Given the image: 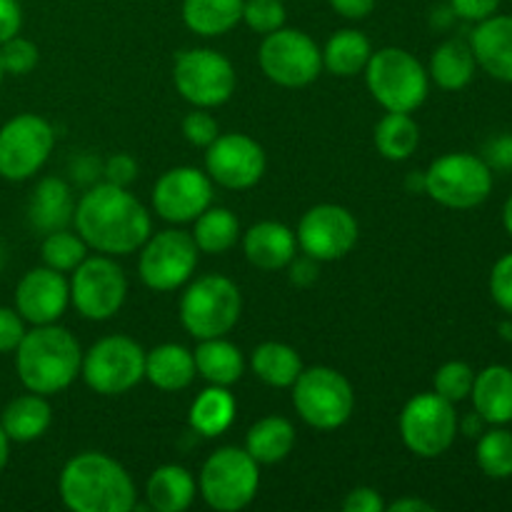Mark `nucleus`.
I'll use <instances>...</instances> for the list:
<instances>
[{
	"mask_svg": "<svg viewBox=\"0 0 512 512\" xmlns=\"http://www.w3.org/2000/svg\"><path fill=\"white\" fill-rule=\"evenodd\" d=\"M75 230L88 248L103 255H130L150 238V213L128 188L93 185L75 205Z\"/></svg>",
	"mask_w": 512,
	"mask_h": 512,
	"instance_id": "obj_1",
	"label": "nucleus"
},
{
	"mask_svg": "<svg viewBox=\"0 0 512 512\" xmlns=\"http://www.w3.org/2000/svg\"><path fill=\"white\" fill-rule=\"evenodd\" d=\"M58 490L65 508L73 512H130L135 505V483L128 470L95 450H85L65 463Z\"/></svg>",
	"mask_w": 512,
	"mask_h": 512,
	"instance_id": "obj_2",
	"label": "nucleus"
},
{
	"mask_svg": "<svg viewBox=\"0 0 512 512\" xmlns=\"http://www.w3.org/2000/svg\"><path fill=\"white\" fill-rule=\"evenodd\" d=\"M83 350L73 333L60 325H33L25 330L23 340L15 348V368L18 378L30 393L58 395L73 385L80 375Z\"/></svg>",
	"mask_w": 512,
	"mask_h": 512,
	"instance_id": "obj_3",
	"label": "nucleus"
},
{
	"mask_svg": "<svg viewBox=\"0 0 512 512\" xmlns=\"http://www.w3.org/2000/svg\"><path fill=\"white\" fill-rule=\"evenodd\" d=\"M363 73L370 95L388 113H413L428 98V70L413 53L403 48L375 50Z\"/></svg>",
	"mask_w": 512,
	"mask_h": 512,
	"instance_id": "obj_4",
	"label": "nucleus"
},
{
	"mask_svg": "<svg viewBox=\"0 0 512 512\" xmlns=\"http://www.w3.org/2000/svg\"><path fill=\"white\" fill-rule=\"evenodd\" d=\"M243 313L238 285L225 275H203L180 298V323L195 340L225 338Z\"/></svg>",
	"mask_w": 512,
	"mask_h": 512,
	"instance_id": "obj_5",
	"label": "nucleus"
},
{
	"mask_svg": "<svg viewBox=\"0 0 512 512\" xmlns=\"http://www.w3.org/2000/svg\"><path fill=\"white\" fill-rule=\"evenodd\" d=\"M260 488V465L245 448H220L205 460L198 490L205 503L218 512H238L253 503Z\"/></svg>",
	"mask_w": 512,
	"mask_h": 512,
	"instance_id": "obj_6",
	"label": "nucleus"
},
{
	"mask_svg": "<svg viewBox=\"0 0 512 512\" xmlns=\"http://www.w3.org/2000/svg\"><path fill=\"white\" fill-rule=\"evenodd\" d=\"M293 405L300 418L315 430H335L350 420L355 393L350 380L335 368H303L293 383Z\"/></svg>",
	"mask_w": 512,
	"mask_h": 512,
	"instance_id": "obj_7",
	"label": "nucleus"
},
{
	"mask_svg": "<svg viewBox=\"0 0 512 512\" xmlns=\"http://www.w3.org/2000/svg\"><path fill=\"white\" fill-rule=\"evenodd\" d=\"M493 190V170L480 155L448 153L425 170V193L453 210H470L485 203Z\"/></svg>",
	"mask_w": 512,
	"mask_h": 512,
	"instance_id": "obj_8",
	"label": "nucleus"
},
{
	"mask_svg": "<svg viewBox=\"0 0 512 512\" xmlns=\"http://www.w3.org/2000/svg\"><path fill=\"white\" fill-rule=\"evenodd\" d=\"M80 375L93 393L123 395L145 378V350L128 335H108L83 355Z\"/></svg>",
	"mask_w": 512,
	"mask_h": 512,
	"instance_id": "obj_9",
	"label": "nucleus"
},
{
	"mask_svg": "<svg viewBox=\"0 0 512 512\" xmlns=\"http://www.w3.org/2000/svg\"><path fill=\"white\" fill-rule=\"evenodd\" d=\"M265 78L283 88H305L323 70V50L298 28H278L265 35L258 53Z\"/></svg>",
	"mask_w": 512,
	"mask_h": 512,
	"instance_id": "obj_10",
	"label": "nucleus"
},
{
	"mask_svg": "<svg viewBox=\"0 0 512 512\" xmlns=\"http://www.w3.org/2000/svg\"><path fill=\"white\" fill-rule=\"evenodd\" d=\"M400 435L405 448L418 458H440L458 435L455 405L438 393L415 395L400 413Z\"/></svg>",
	"mask_w": 512,
	"mask_h": 512,
	"instance_id": "obj_11",
	"label": "nucleus"
},
{
	"mask_svg": "<svg viewBox=\"0 0 512 512\" xmlns=\"http://www.w3.org/2000/svg\"><path fill=\"white\" fill-rule=\"evenodd\" d=\"M173 83L195 108H218L235 93V68L218 50L193 48L175 58Z\"/></svg>",
	"mask_w": 512,
	"mask_h": 512,
	"instance_id": "obj_12",
	"label": "nucleus"
},
{
	"mask_svg": "<svg viewBox=\"0 0 512 512\" xmlns=\"http://www.w3.org/2000/svg\"><path fill=\"white\" fill-rule=\"evenodd\" d=\"M128 295V278L123 268L113 260V255H93L85 258L73 270L70 280V303L75 305L83 318L110 320L125 303Z\"/></svg>",
	"mask_w": 512,
	"mask_h": 512,
	"instance_id": "obj_13",
	"label": "nucleus"
},
{
	"mask_svg": "<svg viewBox=\"0 0 512 512\" xmlns=\"http://www.w3.org/2000/svg\"><path fill=\"white\" fill-rule=\"evenodd\" d=\"M198 245L185 230H160L140 245V280L155 293H170L190 280L198 265Z\"/></svg>",
	"mask_w": 512,
	"mask_h": 512,
	"instance_id": "obj_14",
	"label": "nucleus"
},
{
	"mask_svg": "<svg viewBox=\"0 0 512 512\" xmlns=\"http://www.w3.org/2000/svg\"><path fill=\"white\" fill-rule=\"evenodd\" d=\"M55 145V130L35 113H20L0 128V178L28 180L50 158Z\"/></svg>",
	"mask_w": 512,
	"mask_h": 512,
	"instance_id": "obj_15",
	"label": "nucleus"
},
{
	"mask_svg": "<svg viewBox=\"0 0 512 512\" xmlns=\"http://www.w3.org/2000/svg\"><path fill=\"white\" fill-rule=\"evenodd\" d=\"M358 235V220L348 208L320 203L300 218L295 240L305 255L318 263H330V260L345 258L358 243Z\"/></svg>",
	"mask_w": 512,
	"mask_h": 512,
	"instance_id": "obj_16",
	"label": "nucleus"
},
{
	"mask_svg": "<svg viewBox=\"0 0 512 512\" xmlns=\"http://www.w3.org/2000/svg\"><path fill=\"white\" fill-rule=\"evenodd\" d=\"M265 150L245 133L218 135L205 148V173L228 190H248L265 175Z\"/></svg>",
	"mask_w": 512,
	"mask_h": 512,
	"instance_id": "obj_17",
	"label": "nucleus"
},
{
	"mask_svg": "<svg viewBox=\"0 0 512 512\" xmlns=\"http://www.w3.org/2000/svg\"><path fill=\"white\" fill-rule=\"evenodd\" d=\"M213 205V180L190 165L165 170L153 188V208L168 223H193Z\"/></svg>",
	"mask_w": 512,
	"mask_h": 512,
	"instance_id": "obj_18",
	"label": "nucleus"
},
{
	"mask_svg": "<svg viewBox=\"0 0 512 512\" xmlns=\"http://www.w3.org/2000/svg\"><path fill=\"white\" fill-rule=\"evenodd\" d=\"M70 303V283L63 273L48 268H33L20 278L15 288V310L30 325H50L63 318Z\"/></svg>",
	"mask_w": 512,
	"mask_h": 512,
	"instance_id": "obj_19",
	"label": "nucleus"
},
{
	"mask_svg": "<svg viewBox=\"0 0 512 512\" xmlns=\"http://www.w3.org/2000/svg\"><path fill=\"white\" fill-rule=\"evenodd\" d=\"M475 63L500 83H512V15H490L470 35Z\"/></svg>",
	"mask_w": 512,
	"mask_h": 512,
	"instance_id": "obj_20",
	"label": "nucleus"
},
{
	"mask_svg": "<svg viewBox=\"0 0 512 512\" xmlns=\"http://www.w3.org/2000/svg\"><path fill=\"white\" fill-rule=\"evenodd\" d=\"M298 240L288 225L278 220H263L248 228L243 238L245 258L250 265L260 270H283L295 258Z\"/></svg>",
	"mask_w": 512,
	"mask_h": 512,
	"instance_id": "obj_21",
	"label": "nucleus"
},
{
	"mask_svg": "<svg viewBox=\"0 0 512 512\" xmlns=\"http://www.w3.org/2000/svg\"><path fill=\"white\" fill-rule=\"evenodd\" d=\"M473 408L488 425L512 423V368L508 365H488L475 375Z\"/></svg>",
	"mask_w": 512,
	"mask_h": 512,
	"instance_id": "obj_22",
	"label": "nucleus"
},
{
	"mask_svg": "<svg viewBox=\"0 0 512 512\" xmlns=\"http://www.w3.org/2000/svg\"><path fill=\"white\" fill-rule=\"evenodd\" d=\"M195 358L185 345L163 343L145 353V378L165 393L185 390L195 378Z\"/></svg>",
	"mask_w": 512,
	"mask_h": 512,
	"instance_id": "obj_23",
	"label": "nucleus"
},
{
	"mask_svg": "<svg viewBox=\"0 0 512 512\" xmlns=\"http://www.w3.org/2000/svg\"><path fill=\"white\" fill-rule=\"evenodd\" d=\"M75 205L73 195L65 180L60 178H43L33 190V198L28 205L30 225L40 233H53L63 230L73 220Z\"/></svg>",
	"mask_w": 512,
	"mask_h": 512,
	"instance_id": "obj_24",
	"label": "nucleus"
},
{
	"mask_svg": "<svg viewBox=\"0 0 512 512\" xmlns=\"http://www.w3.org/2000/svg\"><path fill=\"white\" fill-rule=\"evenodd\" d=\"M50 423H53V410H50L45 395L30 393V390L28 395L10 400L0 415L5 435L15 443H33V440L43 438Z\"/></svg>",
	"mask_w": 512,
	"mask_h": 512,
	"instance_id": "obj_25",
	"label": "nucleus"
},
{
	"mask_svg": "<svg viewBox=\"0 0 512 512\" xmlns=\"http://www.w3.org/2000/svg\"><path fill=\"white\" fill-rule=\"evenodd\" d=\"M150 510L183 512L195 500V480L183 465H160L145 485Z\"/></svg>",
	"mask_w": 512,
	"mask_h": 512,
	"instance_id": "obj_26",
	"label": "nucleus"
},
{
	"mask_svg": "<svg viewBox=\"0 0 512 512\" xmlns=\"http://www.w3.org/2000/svg\"><path fill=\"white\" fill-rule=\"evenodd\" d=\"M195 370L208 380L210 385H230L238 383L245 373V358L238 345L228 343L225 338H208L200 340V345L193 353Z\"/></svg>",
	"mask_w": 512,
	"mask_h": 512,
	"instance_id": "obj_27",
	"label": "nucleus"
},
{
	"mask_svg": "<svg viewBox=\"0 0 512 512\" xmlns=\"http://www.w3.org/2000/svg\"><path fill=\"white\" fill-rule=\"evenodd\" d=\"M295 448V428L290 420L280 415L258 420L245 435V450L258 465L280 463Z\"/></svg>",
	"mask_w": 512,
	"mask_h": 512,
	"instance_id": "obj_28",
	"label": "nucleus"
},
{
	"mask_svg": "<svg viewBox=\"0 0 512 512\" xmlns=\"http://www.w3.org/2000/svg\"><path fill=\"white\" fill-rule=\"evenodd\" d=\"M475 68H478V63H475L470 43L460 38H450L435 48L428 75L443 90H463L473 80Z\"/></svg>",
	"mask_w": 512,
	"mask_h": 512,
	"instance_id": "obj_29",
	"label": "nucleus"
},
{
	"mask_svg": "<svg viewBox=\"0 0 512 512\" xmlns=\"http://www.w3.org/2000/svg\"><path fill=\"white\" fill-rule=\"evenodd\" d=\"M245 0H183V20L193 33L218 38L243 20Z\"/></svg>",
	"mask_w": 512,
	"mask_h": 512,
	"instance_id": "obj_30",
	"label": "nucleus"
},
{
	"mask_svg": "<svg viewBox=\"0 0 512 512\" xmlns=\"http://www.w3.org/2000/svg\"><path fill=\"white\" fill-rule=\"evenodd\" d=\"M235 410L233 393L223 385H210L190 405V428L203 438H215L233 425Z\"/></svg>",
	"mask_w": 512,
	"mask_h": 512,
	"instance_id": "obj_31",
	"label": "nucleus"
},
{
	"mask_svg": "<svg viewBox=\"0 0 512 512\" xmlns=\"http://www.w3.org/2000/svg\"><path fill=\"white\" fill-rule=\"evenodd\" d=\"M250 368L270 388H293L298 375L303 373V360L295 348L270 340L253 350Z\"/></svg>",
	"mask_w": 512,
	"mask_h": 512,
	"instance_id": "obj_32",
	"label": "nucleus"
},
{
	"mask_svg": "<svg viewBox=\"0 0 512 512\" xmlns=\"http://www.w3.org/2000/svg\"><path fill=\"white\" fill-rule=\"evenodd\" d=\"M370 55H373L370 40L360 30L345 28L330 35V40L325 43L323 68H328L338 78H353V75L363 73Z\"/></svg>",
	"mask_w": 512,
	"mask_h": 512,
	"instance_id": "obj_33",
	"label": "nucleus"
},
{
	"mask_svg": "<svg viewBox=\"0 0 512 512\" xmlns=\"http://www.w3.org/2000/svg\"><path fill=\"white\" fill-rule=\"evenodd\" d=\"M193 223L195 230L190 235H193L200 253L223 255L228 253L240 238V223L228 208H213V205H210V208H205Z\"/></svg>",
	"mask_w": 512,
	"mask_h": 512,
	"instance_id": "obj_34",
	"label": "nucleus"
},
{
	"mask_svg": "<svg viewBox=\"0 0 512 512\" xmlns=\"http://www.w3.org/2000/svg\"><path fill=\"white\" fill-rule=\"evenodd\" d=\"M420 128L410 113H388L375 125V148L388 160H408L418 150Z\"/></svg>",
	"mask_w": 512,
	"mask_h": 512,
	"instance_id": "obj_35",
	"label": "nucleus"
},
{
	"mask_svg": "<svg viewBox=\"0 0 512 512\" xmlns=\"http://www.w3.org/2000/svg\"><path fill=\"white\" fill-rule=\"evenodd\" d=\"M475 460L478 468L488 478L505 480L512 478V433L503 425H493L490 430H483L475 448Z\"/></svg>",
	"mask_w": 512,
	"mask_h": 512,
	"instance_id": "obj_36",
	"label": "nucleus"
},
{
	"mask_svg": "<svg viewBox=\"0 0 512 512\" xmlns=\"http://www.w3.org/2000/svg\"><path fill=\"white\" fill-rule=\"evenodd\" d=\"M40 255L48 268L58 270V273H73L88 258V245L78 233H70L65 228L53 230V233H45Z\"/></svg>",
	"mask_w": 512,
	"mask_h": 512,
	"instance_id": "obj_37",
	"label": "nucleus"
},
{
	"mask_svg": "<svg viewBox=\"0 0 512 512\" xmlns=\"http://www.w3.org/2000/svg\"><path fill=\"white\" fill-rule=\"evenodd\" d=\"M473 383V368H470L468 363H463V360H450V363L440 365L438 373H435V393H438L440 398L450 400L453 405L470 398Z\"/></svg>",
	"mask_w": 512,
	"mask_h": 512,
	"instance_id": "obj_38",
	"label": "nucleus"
},
{
	"mask_svg": "<svg viewBox=\"0 0 512 512\" xmlns=\"http://www.w3.org/2000/svg\"><path fill=\"white\" fill-rule=\"evenodd\" d=\"M243 20L250 30L260 35H268L285 25V5L283 0H245Z\"/></svg>",
	"mask_w": 512,
	"mask_h": 512,
	"instance_id": "obj_39",
	"label": "nucleus"
},
{
	"mask_svg": "<svg viewBox=\"0 0 512 512\" xmlns=\"http://www.w3.org/2000/svg\"><path fill=\"white\" fill-rule=\"evenodd\" d=\"M0 65H3V73L8 75L30 73L38 65V48L28 38L15 35L0 45Z\"/></svg>",
	"mask_w": 512,
	"mask_h": 512,
	"instance_id": "obj_40",
	"label": "nucleus"
},
{
	"mask_svg": "<svg viewBox=\"0 0 512 512\" xmlns=\"http://www.w3.org/2000/svg\"><path fill=\"white\" fill-rule=\"evenodd\" d=\"M183 135L190 145H195V148H208V145L220 135L218 120H215L205 108H195L193 113L185 115Z\"/></svg>",
	"mask_w": 512,
	"mask_h": 512,
	"instance_id": "obj_41",
	"label": "nucleus"
},
{
	"mask_svg": "<svg viewBox=\"0 0 512 512\" xmlns=\"http://www.w3.org/2000/svg\"><path fill=\"white\" fill-rule=\"evenodd\" d=\"M490 295L500 310L512 315V253L503 255L490 270Z\"/></svg>",
	"mask_w": 512,
	"mask_h": 512,
	"instance_id": "obj_42",
	"label": "nucleus"
},
{
	"mask_svg": "<svg viewBox=\"0 0 512 512\" xmlns=\"http://www.w3.org/2000/svg\"><path fill=\"white\" fill-rule=\"evenodd\" d=\"M25 335V320L18 310L0 305V353H13Z\"/></svg>",
	"mask_w": 512,
	"mask_h": 512,
	"instance_id": "obj_43",
	"label": "nucleus"
},
{
	"mask_svg": "<svg viewBox=\"0 0 512 512\" xmlns=\"http://www.w3.org/2000/svg\"><path fill=\"white\" fill-rule=\"evenodd\" d=\"M503 0H450V8L458 18L470 20V23H480V20L490 18L498 13Z\"/></svg>",
	"mask_w": 512,
	"mask_h": 512,
	"instance_id": "obj_44",
	"label": "nucleus"
},
{
	"mask_svg": "<svg viewBox=\"0 0 512 512\" xmlns=\"http://www.w3.org/2000/svg\"><path fill=\"white\" fill-rule=\"evenodd\" d=\"M103 173H105V183L128 188V185L135 180V175H138V165H135V160L130 158V155L118 153V155H113L108 163H105Z\"/></svg>",
	"mask_w": 512,
	"mask_h": 512,
	"instance_id": "obj_45",
	"label": "nucleus"
},
{
	"mask_svg": "<svg viewBox=\"0 0 512 512\" xmlns=\"http://www.w3.org/2000/svg\"><path fill=\"white\" fill-rule=\"evenodd\" d=\"M483 160L490 170H512V135H498L483 148Z\"/></svg>",
	"mask_w": 512,
	"mask_h": 512,
	"instance_id": "obj_46",
	"label": "nucleus"
},
{
	"mask_svg": "<svg viewBox=\"0 0 512 512\" xmlns=\"http://www.w3.org/2000/svg\"><path fill=\"white\" fill-rule=\"evenodd\" d=\"M345 512H385V500L375 488H355L345 495Z\"/></svg>",
	"mask_w": 512,
	"mask_h": 512,
	"instance_id": "obj_47",
	"label": "nucleus"
},
{
	"mask_svg": "<svg viewBox=\"0 0 512 512\" xmlns=\"http://www.w3.org/2000/svg\"><path fill=\"white\" fill-rule=\"evenodd\" d=\"M23 25V8L18 0H0V45L15 38Z\"/></svg>",
	"mask_w": 512,
	"mask_h": 512,
	"instance_id": "obj_48",
	"label": "nucleus"
},
{
	"mask_svg": "<svg viewBox=\"0 0 512 512\" xmlns=\"http://www.w3.org/2000/svg\"><path fill=\"white\" fill-rule=\"evenodd\" d=\"M288 268H290V283L300 285V288H305V285L318 280V260H313L310 255H305V258H293Z\"/></svg>",
	"mask_w": 512,
	"mask_h": 512,
	"instance_id": "obj_49",
	"label": "nucleus"
},
{
	"mask_svg": "<svg viewBox=\"0 0 512 512\" xmlns=\"http://www.w3.org/2000/svg\"><path fill=\"white\" fill-rule=\"evenodd\" d=\"M330 8L348 20H363L373 13L375 0H328Z\"/></svg>",
	"mask_w": 512,
	"mask_h": 512,
	"instance_id": "obj_50",
	"label": "nucleus"
},
{
	"mask_svg": "<svg viewBox=\"0 0 512 512\" xmlns=\"http://www.w3.org/2000/svg\"><path fill=\"white\" fill-rule=\"evenodd\" d=\"M385 510H393V512H433L435 508L430 503L420 498H400L395 503L385 505Z\"/></svg>",
	"mask_w": 512,
	"mask_h": 512,
	"instance_id": "obj_51",
	"label": "nucleus"
},
{
	"mask_svg": "<svg viewBox=\"0 0 512 512\" xmlns=\"http://www.w3.org/2000/svg\"><path fill=\"white\" fill-rule=\"evenodd\" d=\"M485 425H488V423H485V420L480 418V415L473 410V413H470L468 418L463 420V423H458V430H463L468 438H480V433L485 430Z\"/></svg>",
	"mask_w": 512,
	"mask_h": 512,
	"instance_id": "obj_52",
	"label": "nucleus"
},
{
	"mask_svg": "<svg viewBox=\"0 0 512 512\" xmlns=\"http://www.w3.org/2000/svg\"><path fill=\"white\" fill-rule=\"evenodd\" d=\"M8 455H10V438L5 435L3 425H0V473H3V468L8 465Z\"/></svg>",
	"mask_w": 512,
	"mask_h": 512,
	"instance_id": "obj_53",
	"label": "nucleus"
},
{
	"mask_svg": "<svg viewBox=\"0 0 512 512\" xmlns=\"http://www.w3.org/2000/svg\"><path fill=\"white\" fill-rule=\"evenodd\" d=\"M503 225L505 230L512 235V195L508 200H505V208H503Z\"/></svg>",
	"mask_w": 512,
	"mask_h": 512,
	"instance_id": "obj_54",
	"label": "nucleus"
},
{
	"mask_svg": "<svg viewBox=\"0 0 512 512\" xmlns=\"http://www.w3.org/2000/svg\"><path fill=\"white\" fill-rule=\"evenodd\" d=\"M500 335H503L505 340H512V323L500 325Z\"/></svg>",
	"mask_w": 512,
	"mask_h": 512,
	"instance_id": "obj_55",
	"label": "nucleus"
},
{
	"mask_svg": "<svg viewBox=\"0 0 512 512\" xmlns=\"http://www.w3.org/2000/svg\"><path fill=\"white\" fill-rule=\"evenodd\" d=\"M3 75H5V73H3V65H0V83H3Z\"/></svg>",
	"mask_w": 512,
	"mask_h": 512,
	"instance_id": "obj_56",
	"label": "nucleus"
},
{
	"mask_svg": "<svg viewBox=\"0 0 512 512\" xmlns=\"http://www.w3.org/2000/svg\"><path fill=\"white\" fill-rule=\"evenodd\" d=\"M0 265H3V250H0Z\"/></svg>",
	"mask_w": 512,
	"mask_h": 512,
	"instance_id": "obj_57",
	"label": "nucleus"
}]
</instances>
